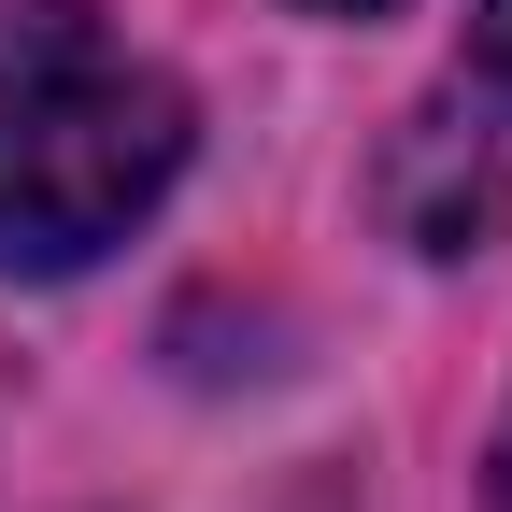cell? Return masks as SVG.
Returning <instances> with one entry per match:
<instances>
[{
	"mask_svg": "<svg viewBox=\"0 0 512 512\" xmlns=\"http://www.w3.org/2000/svg\"><path fill=\"white\" fill-rule=\"evenodd\" d=\"M313 15H384V0H313Z\"/></svg>",
	"mask_w": 512,
	"mask_h": 512,
	"instance_id": "cell-4",
	"label": "cell"
},
{
	"mask_svg": "<svg viewBox=\"0 0 512 512\" xmlns=\"http://www.w3.org/2000/svg\"><path fill=\"white\" fill-rule=\"evenodd\" d=\"M185 171V86L86 0H0V271H86Z\"/></svg>",
	"mask_w": 512,
	"mask_h": 512,
	"instance_id": "cell-1",
	"label": "cell"
},
{
	"mask_svg": "<svg viewBox=\"0 0 512 512\" xmlns=\"http://www.w3.org/2000/svg\"><path fill=\"white\" fill-rule=\"evenodd\" d=\"M484 86L512 100V0H484Z\"/></svg>",
	"mask_w": 512,
	"mask_h": 512,
	"instance_id": "cell-2",
	"label": "cell"
},
{
	"mask_svg": "<svg viewBox=\"0 0 512 512\" xmlns=\"http://www.w3.org/2000/svg\"><path fill=\"white\" fill-rule=\"evenodd\" d=\"M484 484H498V512H512V413H498V470H484Z\"/></svg>",
	"mask_w": 512,
	"mask_h": 512,
	"instance_id": "cell-3",
	"label": "cell"
}]
</instances>
